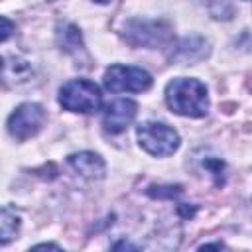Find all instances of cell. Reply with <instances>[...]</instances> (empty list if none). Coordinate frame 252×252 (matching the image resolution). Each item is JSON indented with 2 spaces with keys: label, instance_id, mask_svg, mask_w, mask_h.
I'll return each mask as SVG.
<instances>
[{
  "label": "cell",
  "instance_id": "6da1fadb",
  "mask_svg": "<svg viewBox=\"0 0 252 252\" xmlns=\"http://www.w3.org/2000/svg\"><path fill=\"white\" fill-rule=\"evenodd\" d=\"M165 102L175 114L191 118L205 116L209 110L207 87L197 79H173L165 87Z\"/></svg>",
  "mask_w": 252,
  "mask_h": 252
},
{
  "label": "cell",
  "instance_id": "7a4b0ae2",
  "mask_svg": "<svg viewBox=\"0 0 252 252\" xmlns=\"http://www.w3.org/2000/svg\"><path fill=\"white\" fill-rule=\"evenodd\" d=\"M100 89L87 79H73L59 89V104L71 112H94L100 108Z\"/></svg>",
  "mask_w": 252,
  "mask_h": 252
},
{
  "label": "cell",
  "instance_id": "3957f363",
  "mask_svg": "<svg viewBox=\"0 0 252 252\" xmlns=\"http://www.w3.org/2000/svg\"><path fill=\"white\" fill-rule=\"evenodd\" d=\"M136 134H138L140 146L148 154L158 156V158L173 154L179 146V134L171 126H167L165 122H158V120L142 122L138 126Z\"/></svg>",
  "mask_w": 252,
  "mask_h": 252
},
{
  "label": "cell",
  "instance_id": "277c9868",
  "mask_svg": "<svg viewBox=\"0 0 252 252\" xmlns=\"http://www.w3.org/2000/svg\"><path fill=\"white\" fill-rule=\"evenodd\" d=\"M104 85L112 93H142L152 87V75L140 67L110 65L104 73Z\"/></svg>",
  "mask_w": 252,
  "mask_h": 252
},
{
  "label": "cell",
  "instance_id": "5b68a950",
  "mask_svg": "<svg viewBox=\"0 0 252 252\" xmlns=\"http://www.w3.org/2000/svg\"><path fill=\"white\" fill-rule=\"evenodd\" d=\"M45 122V110L37 102L20 104L8 118V132L16 140H28L35 136Z\"/></svg>",
  "mask_w": 252,
  "mask_h": 252
},
{
  "label": "cell",
  "instance_id": "8992f818",
  "mask_svg": "<svg viewBox=\"0 0 252 252\" xmlns=\"http://www.w3.org/2000/svg\"><path fill=\"white\" fill-rule=\"evenodd\" d=\"M124 37L130 45H144V47H158L169 41V26L163 22H150V20H130L124 26Z\"/></svg>",
  "mask_w": 252,
  "mask_h": 252
},
{
  "label": "cell",
  "instance_id": "52a82bcc",
  "mask_svg": "<svg viewBox=\"0 0 252 252\" xmlns=\"http://www.w3.org/2000/svg\"><path fill=\"white\" fill-rule=\"evenodd\" d=\"M138 112V104L130 98H118L106 106L104 112V130L110 134H120L128 128V124L134 120Z\"/></svg>",
  "mask_w": 252,
  "mask_h": 252
},
{
  "label": "cell",
  "instance_id": "ba28073f",
  "mask_svg": "<svg viewBox=\"0 0 252 252\" xmlns=\"http://www.w3.org/2000/svg\"><path fill=\"white\" fill-rule=\"evenodd\" d=\"M69 165L81 173L83 177H89V179H100L104 175V161L98 154L94 152H79V154H73L69 156Z\"/></svg>",
  "mask_w": 252,
  "mask_h": 252
},
{
  "label": "cell",
  "instance_id": "9c48e42d",
  "mask_svg": "<svg viewBox=\"0 0 252 252\" xmlns=\"http://www.w3.org/2000/svg\"><path fill=\"white\" fill-rule=\"evenodd\" d=\"M0 75L8 83H24L30 75V67L24 59L18 57H0Z\"/></svg>",
  "mask_w": 252,
  "mask_h": 252
},
{
  "label": "cell",
  "instance_id": "30bf717a",
  "mask_svg": "<svg viewBox=\"0 0 252 252\" xmlns=\"http://www.w3.org/2000/svg\"><path fill=\"white\" fill-rule=\"evenodd\" d=\"M18 228H20L18 213L12 207L0 203V244L10 242L18 234Z\"/></svg>",
  "mask_w": 252,
  "mask_h": 252
},
{
  "label": "cell",
  "instance_id": "8fae6325",
  "mask_svg": "<svg viewBox=\"0 0 252 252\" xmlns=\"http://www.w3.org/2000/svg\"><path fill=\"white\" fill-rule=\"evenodd\" d=\"M57 41H59L61 49L71 51V53L83 49L81 33H79V30H77V26H73V24H65L63 28H59V32H57Z\"/></svg>",
  "mask_w": 252,
  "mask_h": 252
},
{
  "label": "cell",
  "instance_id": "7c38bea8",
  "mask_svg": "<svg viewBox=\"0 0 252 252\" xmlns=\"http://www.w3.org/2000/svg\"><path fill=\"white\" fill-rule=\"evenodd\" d=\"M12 33H14V24H12L8 18L0 16V41L8 39Z\"/></svg>",
  "mask_w": 252,
  "mask_h": 252
},
{
  "label": "cell",
  "instance_id": "4fadbf2b",
  "mask_svg": "<svg viewBox=\"0 0 252 252\" xmlns=\"http://www.w3.org/2000/svg\"><path fill=\"white\" fill-rule=\"evenodd\" d=\"M158 189H159V191H152V189H150V195H154V197H163V195L173 197V195L179 193V185H175V187H158Z\"/></svg>",
  "mask_w": 252,
  "mask_h": 252
},
{
  "label": "cell",
  "instance_id": "5bb4252c",
  "mask_svg": "<svg viewBox=\"0 0 252 252\" xmlns=\"http://www.w3.org/2000/svg\"><path fill=\"white\" fill-rule=\"evenodd\" d=\"M33 248H53V250H59V246H57V244H35Z\"/></svg>",
  "mask_w": 252,
  "mask_h": 252
},
{
  "label": "cell",
  "instance_id": "9a60e30c",
  "mask_svg": "<svg viewBox=\"0 0 252 252\" xmlns=\"http://www.w3.org/2000/svg\"><path fill=\"white\" fill-rule=\"evenodd\" d=\"M203 248H222V244H205Z\"/></svg>",
  "mask_w": 252,
  "mask_h": 252
},
{
  "label": "cell",
  "instance_id": "2e32d148",
  "mask_svg": "<svg viewBox=\"0 0 252 252\" xmlns=\"http://www.w3.org/2000/svg\"><path fill=\"white\" fill-rule=\"evenodd\" d=\"M94 2H98V4H108L110 0H94Z\"/></svg>",
  "mask_w": 252,
  "mask_h": 252
},
{
  "label": "cell",
  "instance_id": "e0dca14e",
  "mask_svg": "<svg viewBox=\"0 0 252 252\" xmlns=\"http://www.w3.org/2000/svg\"><path fill=\"white\" fill-rule=\"evenodd\" d=\"M244 2H246V0H244Z\"/></svg>",
  "mask_w": 252,
  "mask_h": 252
}]
</instances>
